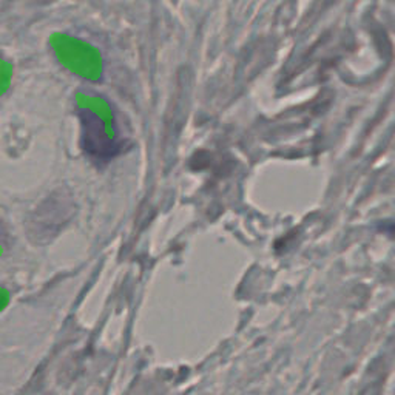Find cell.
<instances>
[{"instance_id":"obj_1","label":"cell","mask_w":395,"mask_h":395,"mask_svg":"<svg viewBox=\"0 0 395 395\" xmlns=\"http://www.w3.org/2000/svg\"><path fill=\"white\" fill-rule=\"evenodd\" d=\"M81 110L84 127V147L90 156L105 159L114 156L119 150L118 133L113 113L100 97H87Z\"/></svg>"}]
</instances>
